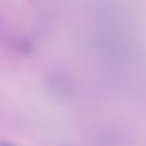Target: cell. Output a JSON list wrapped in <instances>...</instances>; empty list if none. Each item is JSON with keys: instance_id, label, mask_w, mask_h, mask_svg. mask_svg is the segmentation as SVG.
I'll list each match as a JSON object with an SVG mask.
<instances>
[{"instance_id": "1", "label": "cell", "mask_w": 146, "mask_h": 146, "mask_svg": "<svg viewBox=\"0 0 146 146\" xmlns=\"http://www.w3.org/2000/svg\"><path fill=\"white\" fill-rule=\"evenodd\" d=\"M2 146H16V145H13V143H9V142H3V143H2Z\"/></svg>"}]
</instances>
